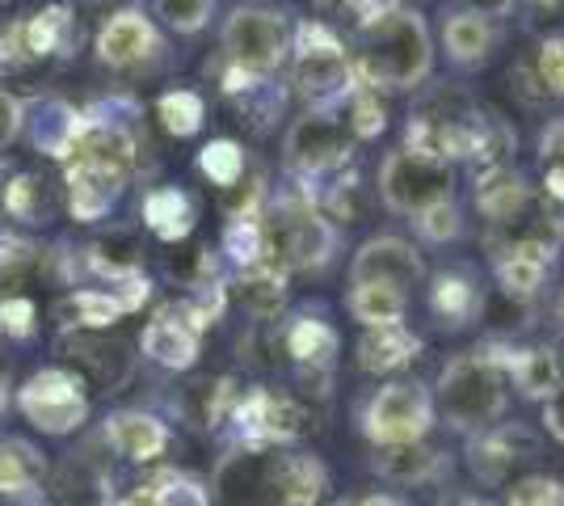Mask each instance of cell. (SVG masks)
I'll return each mask as SVG.
<instances>
[{
    "mask_svg": "<svg viewBox=\"0 0 564 506\" xmlns=\"http://www.w3.org/2000/svg\"><path fill=\"white\" fill-rule=\"evenodd\" d=\"M556 325H561V330H564V291H561V295H556Z\"/></svg>",
    "mask_w": 564,
    "mask_h": 506,
    "instance_id": "48",
    "label": "cell"
},
{
    "mask_svg": "<svg viewBox=\"0 0 564 506\" xmlns=\"http://www.w3.org/2000/svg\"><path fill=\"white\" fill-rule=\"evenodd\" d=\"M371 473L388 485H430L447 473V456L430 443H397V448H371Z\"/></svg>",
    "mask_w": 564,
    "mask_h": 506,
    "instance_id": "26",
    "label": "cell"
},
{
    "mask_svg": "<svg viewBox=\"0 0 564 506\" xmlns=\"http://www.w3.org/2000/svg\"><path fill=\"white\" fill-rule=\"evenodd\" d=\"M295 25L274 4H236L219 25V47L228 68L249 80H274L291 60Z\"/></svg>",
    "mask_w": 564,
    "mask_h": 506,
    "instance_id": "6",
    "label": "cell"
},
{
    "mask_svg": "<svg viewBox=\"0 0 564 506\" xmlns=\"http://www.w3.org/2000/svg\"><path fill=\"white\" fill-rule=\"evenodd\" d=\"M531 68L547 101H561L564 106V30L556 34H543L535 55H531Z\"/></svg>",
    "mask_w": 564,
    "mask_h": 506,
    "instance_id": "37",
    "label": "cell"
},
{
    "mask_svg": "<svg viewBox=\"0 0 564 506\" xmlns=\"http://www.w3.org/2000/svg\"><path fill=\"white\" fill-rule=\"evenodd\" d=\"M422 346L425 342L404 321L400 325H376V330H362V337L354 342V363L367 376H397L422 355Z\"/></svg>",
    "mask_w": 564,
    "mask_h": 506,
    "instance_id": "23",
    "label": "cell"
},
{
    "mask_svg": "<svg viewBox=\"0 0 564 506\" xmlns=\"http://www.w3.org/2000/svg\"><path fill=\"white\" fill-rule=\"evenodd\" d=\"M494 266V279L506 300H522L531 304L547 279H552V266H556V249H543V245H514V249H497L489 254Z\"/></svg>",
    "mask_w": 564,
    "mask_h": 506,
    "instance_id": "22",
    "label": "cell"
},
{
    "mask_svg": "<svg viewBox=\"0 0 564 506\" xmlns=\"http://www.w3.org/2000/svg\"><path fill=\"white\" fill-rule=\"evenodd\" d=\"M47 456L18 434H0V503H30L43 494Z\"/></svg>",
    "mask_w": 564,
    "mask_h": 506,
    "instance_id": "24",
    "label": "cell"
},
{
    "mask_svg": "<svg viewBox=\"0 0 564 506\" xmlns=\"http://www.w3.org/2000/svg\"><path fill=\"white\" fill-rule=\"evenodd\" d=\"M434 427H438V410L425 380H388L358 406V431L371 448L422 443Z\"/></svg>",
    "mask_w": 564,
    "mask_h": 506,
    "instance_id": "9",
    "label": "cell"
},
{
    "mask_svg": "<svg viewBox=\"0 0 564 506\" xmlns=\"http://www.w3.org/2000/svg\"><path fill=\"white\" fill-rule=\"evenodd\" d=\"M101 439H106V448H110L115 456L127 460V464H156V460L169 452V443H173L165 418H156V413H148V410L106 413Z\"/></svg>",
    "mask_w": 564,
    "mask_h": 506,
    "instance_id": "19",
    "label": "cell"
},
{
    "mask_svg": "<svg viewBox=\"0 0 564 506\" xmlns=\"http://www.w3.org/2000/svg\"><path fill=\"white\" fill-rule=\"evenodd\" d=\"M51 182H43L39 173H18L4 191V212L18 219V224H47L55 216V198L47 191Z\"/></svg>",
    "mask_w": 564,
    "mask_h": 506,
    "instance_id": "32",
    "label": "cell"
},
{
    "mask_svg": "<svg viewBox=\"0 0 564 506\" xmlns=\"http://www.w3.org/2000/svg\"><path fill=\"white\" fill-rule=\"evenodd\" d=\"M25 97L18 94H9L4 85H0V152L9 144H18L22 140V131H25Z\"/></svg>",
    "mask_w": 564,
    "mask_h": 506,
    "instance_id": "42",
    "label": "cell"
},
{
    "mask_svg": "<svg viewBox=\"0 0 564 506\" xmlns=\"http://www.w3.org/2000/svg\"><path fill=\"white\" fill-rule=\"evenodd\" d=\"M9 4H18V0H0V9H9Z\"/></svg>",
    "mask_w": 564,
    "mask_h": 506,
    "instance_id": "50",
    "label": "cell"
},
{
    "mask_svg": "<svg viewBox=\"0 0 564 506\" xmlns=\"http://www.w3.org/2000/svg\"><path fill=\"white\" fill-rule=\"evenodd\" d=\"M13 406L25 422L39 434H51V439H64V434H76L85 422H89V392H85V380L68 372V367H43L25 380L18 392H13Z\"/></svg>",
    "mask_w": 564,
    "mask_h": 506,
    "instance_id": "10",
    "label": "cell"
},
{
    "mask_svg": "<svg viewBox=\"0 0 564 506\" xmlns=\"http://www.w3.org/2000/svg\"><path fill=\"white\" fill-rule=\"evenodd\" d=\"M215 18V0H152V22L169 25L173 34L194 39Z\"/></svg>",
    "mask_w": 564,
    "mask_h": 506,
    "instance_id": "35",
    "label": "cell"
},
{
    "mask_svg": "<svg viewBox=\"0 0 564 506\" xmlns=\"http://www.w3.org/2000/svg\"><path fill=\"white\" fill-rule=\"evenodd\" d=\"M540 410H543V413H540L543 434H547V439H556V443L564 448V385L556 388V392H552L547 401H543Z\"/></svg>",
    "mask_w": 564,
    "mask_h": 506,
    "instance_id": "43",
    "label": "cell"
},
{
    "mask_svg": "<svg viewBox=\"0 0 564 506\" xmlns=\"http://www.w3.org/2000/svg\"><path fill=\"white\" fill-rule=\"evenodd\" d=\"M455 9L480 13V18H489V22H506L518 9V0H455Z\"/></svg>",
    "mask_w": 564,
    "mask_h": 506,
    "instance_id": "44",
    "label": "cell"
},
{
    "mask_svg": "<svg viewBox=\"0 0 564 506\" xmlns=\"http://www.w3.org/2000/svg\"><path fill=\"white\" fill-rule=\"evenodd\" d=\"M434 60H438L434 30L422 9H413L404 0L392 4L371 25H362L350 47L354 85L379 97L425 89V80L434 76Z\"/></svg>",
    "mask_w": 564,
    "mask_h": 506,
    "instance_id": "1",
    "label": "cell"
},
{
    "mask_svg": "<svg viewBox=\"0 0 564 506\" xmlns=\"http://www.w3.org/2000/svg\"><path fill=\"white\" fill-rule=\"evenodd\" d=\"M341 110H346V122H350V131L358 144H371V140H379V136L388 131L383 97L371 94V89H354V94L341 101Z\"/></svg>",
    "mask_w": 564,
    "mask_h": 506,
    "instance_id": "36",
    "label": "cell"
},
{
    "mask_svg": "<svg viewBox=\"0 0 564 506\" xmlns=\"http://www.w3.org/2000/svg\"><path fill=\"white\" fill-rule=\"evenodd\" d=\"M506 506H564V482L547 473H527L506 485Z\"/></svg>",
    "mask_w": 564,
    "mask_h": 506,
    "instance_id": "39",
    "label": "cell"
},
{
    "mask_svg": "<svg viewBox=\"0 0 564 506\" xmlns=\"http://www.w3.org/2000/svg\"><path fill=\"white\" fill-rule=\"evenodd\" d=\"M518 4H522L527 13H535V18H540V13H556L564 0H518Z\"/></svg>",
    "mask_w": 564,
    "mask_h": 506,
    "instance_id": "47",
    "label": "cell"
},
{
    "mask_svg": "<svg viewBox=\"0 0 564 506\" xmlns=\"http://www.w3.org/2000/svg\"><path fill=\"white\" fill-rule=\"evenodd\" d=\"M72 309L80 313V325H89V330H106V325H115L118 316H127L110 291H76Z\"/></svg>",
    "mask_w": 564,
    "mask_h": 506,
    "instance_id": "41",
    "label": "cell"
},
{
    "mask_svg": "<svg viewBox=\"0 0 564 506\" xmlns=\"http://www.w3.org/2000/svg\"><path fill=\"white\" fill-rule=\"evenodd\" d=\"M131 169H118L110 161H97L85 152H72L68 169H64V203H68L72 219L80 224H97L115 212L118 194L127 191Z\"/></svg>",
    "mask_w": 564,
    "mask_h": 506,
    "instance_id": "14",
    "label": "cell"
},
{
    "mask_svg": "<svg viewBox=\"0 0 564 506\" xmlns=\"http://www.w3.org/2000/svg\"><path fill=\"white\" fill-rule=\"evenodd\" d=\"M291 85L304 106H341L358 89L346 39L325 22L295 25L291 39Z\"/></svg>",
    "mask_w": 564,
    "mask_h": 506,
    "instance_id": "7",
    "label": "cell"
},
{
    "mask_svg": "<svg viewBox=\"0 0 564 506\" xmlns=\"http://www.w3.org/2000/svg\"><path fill=\"white\" fill-rule=\"evenodd\" d=\"M25 127H30V140L43 157L68 161V152L80 140L85 115L68 101H59V97H39L34 106H25Z\"/></svg>",
    "mask_w": 564,
    "mask_h": 506,
    "instance_id": "25",
    "label": "cell"
},
{
    "mask_svg": "<svg viewBox=\"0 0 564 506\" xmlns=\"http://www.w3.org/2000/svg\"><path fill=\"white\" fill-rule=\"evenodd\" d=\"M425 254L417 241L397 237V233H376L350 254V283H388V288L413 295L425 288Z\"/></svg>",
    "mask_w": 564,
    "mask_h": 506,
    "instance_id": "12",
    "label": "cell"
},
{
    "mask_svg": "<svg viewBox=\"0 0 564 506\" xmlns=\"http://www.w3.org/2000/svg\"><path fill=\"white\" fill-rule=\"evenodd\" d=\"M143 224H148L156 237L177 241V237H186L189 224H194V203L186 198V191L161 186V191H152L143 198Z\"/></svg>",
    "mask_w": 564,
    "mask_h": 506,
    "instance_id": "31",
    "label": "cell"
},
{
    "mask_svg": "<svg viewBox=\"0 0 564 506\" xmlns=\"http://www.w3.org/2000/svg\"><path fill=\"white\" fill-rule=\"evenodd\" d=\"M325 494V460L300 448H236L215 473L219 506H321Z\"/></svg>",
    "mask_w": 564,
    "mask_h": 506,
    "instance_id": "2",
    "label": "cell"
},
{
    "mask_svg": "<svg viewBox=\"0 0 564 506\" xmlns=\"http://www.w3.org/2000/svg\"><path fill=\"white\" fill-rule=\"evenodd\" d=\"M118 506H212V489L203 482H194L189 473H173L161 469L148 482L131 485L127 498Z\"/></svg>",
    "mask_w": 564,
    "mask_h": 506,
    "instance_id": "28",
    "label": "cell"
},
{
    "mask_svg": "<svg viewBox=\"0 0 564 506\" xmlns=\"http://www.w3.org/2000/svg\"><path fill=\"white\" fill-rule=\"evenodd\" d=\"M443 47L451 68L459 73H480L489 60L501 47V22H489L480 13H468V9H443V22H438V43Z\"/></svg>",
    "mask_w": 564,
    "mask_h": 506,
    "instance_id": "17",
    "label": "cell"
},
{
    "mask_svg": "<svg viewBox=\"0 0 564 506\" xmlns=\"http://www.w3.org/2000/svg\"><path fill=\"white\" fill-rule=\"evenodd\" d=\"M94 51L97 64H106L110 73H131L161 55V30L143 9H118L101 22Z\"/></svg>",
    "mask_w": 564,
    "mask_h": 506,
    "instance_id": "15",
    "label": "cell"
},
{
    "mask_svg": "<svg viewBox=\"0 0 564 506\" xmlns=\"http://www.w3.org/2000/svg\"><path fill=\"white\" fill-rule=\"evenodd\" d=\"M228 422L236 427V443L240 448H291L307 427V410L265 385H253L240 392L228 410Z\"/></svg>",
    "mask_w": 564,
    "mask_h": 506,
    "instance_id": "11",
    "label": "cell"
},
{
    "mask_svg": "<svg viewBox=\"0 0 564 506\" xmlns=\"http://www.w3.org/2000/svg\"><path fill=\"white\" fill-rule=\"evenodd\" d=\"M409 224H413V237H417V245H434V249L455 245L464 233H468V216H464V203H459V198L434 203V207L417 212Z\"/></svg>",
    "mask_w": 564,
    "mask_h": 506,
    "instance_id": "34",
    "label": "cell"
},
{
    "mask_svg": "<svg viewBox=\"0 0 564 506\" xmlns=\"http://www.w3.org/2000/svg\"><path fill=\"white\" fill-rule=\"evenodd\" d=\"M438 506H489L480 494H471V489H447L443 498H438Z\"/></svg>",
    "mask_w": 564,
    "mask_h": 506,
    "instance_id": "46",
    "label": "cell"
},
{
    "mask_svg": "<svg viewBox=\"0 0 564 506\" xmlns=\"http://www.w3.org/2000/svg\"><path fill=\"white\" fill-rule=\"evenodd\" d=\"M198 169L212 177L215 186L236 191L240 177H245V152H240L236 140H212V144L203 148V157H198Z\"/></svg>",
    "mask_w": 564,
    "mask_h": 506,
    "instance_id": "38",
    "label": "cell"
},
{
    "mask_svg": "<svg viewBox=\"0 0 564 506\" xmlns=\"http://www.w3.org/2000/svg\"><path fill=\"white\" fill-rule=\"evenodd\" d=\"M350 506H413L404 494H397V489H376V494H362V498H354Z\"/></svg>",
    "mask_w": 564,
    "mask_h": 506,
    "instance_id": "45",
    "label": "cell"
},
{
    "mask_svg": "<svg viewBox=\"0 0 564 506\" xmlns=\"http://www.w3.org/2000/svg\"><path fill=\"white\" fill-rule=\"evenodd\" d=\"M535 198H540V191L531 186V177L518 165L480 169V173L471 177V207L480 212V219H485L489 228L522 216Z\"/></svg>",
    "mask_w": 564,
    "mask_h": 506,
    "instance_id": "21",
    "label": "cell"
},
{
    "mask_svg": "<svg viewBox=\"0 0 564 506\" xmlns=\"http://www.w3.org/2000/svg\"><path fill=\"white\" fill-rule=\"evenodd\" d=\"M140 355L165 372H189L203 355V330L189 321L182 304L156 309L140 334Z\"/></svg>",
    "mask_w": 564,
    "mask_h": 506,
    "instance_id": "18",
    "label": "cell"
},
{
    "mask_svg": "<svg viewBox=\"0 0 564 506\" xmlns=\"http://www.w3.org/2000/svg\"><path fill=\"white\" fill-rule=\"evenodd\" d=\"M455 191H459V169L447 161H434V157H422V152H409V148L383 152V161L376 169V194L388 216L413 219L434 203L459 198Z\"/></svg>",
    "mask_w": 564,
    "mask_h": 506,
    "instance_id": "8",
    "label": "cell"
},
{
    "mask_svg": "<svg viewBox=\"0 0 564 506\" xmlns=\"http://www.w3.org/2000/svg\"><path fill=\"white\" fill-rule=\"evenodd\" d=\"M464 456H468V473L480 485H506L518 464L540 456V434L527 422H506L501 418L494 427L468 434Z\"/></svg>",
    "mask_w": 564,
    "mask_h": 506,
    "instance_id": "13",
    "label": "cell"
},
{
    "mask_svg": "<svg viewBox=\"0 0 564 506\" xmlns=\"http://www.w3.org/2000/svg\"><path fill=\"white\" fill-rule=\"evenodd\" d=\"M286 279L291 274H282L279 266L270 262L240 270V300H245V309L253 316H274L282 309V300H286Z\"/></svg>",
    "mask_w": 564,
    "mask_h": 506,
    "instance_id": "33",
    "label": "cell"
},
{
    "mask_svg": "<svg viewBox=\"0 0 564 506\" xmlns=\"http://www.w3.org/2000/svg\"><path fill=\"white\" fill-rule=\"evenodd\" d=\"M413 295L388 288V283H350L346 291V313L362 325V330H376V325H400L409 316Z\"/></svg>",
    "mask_w": 564,
    "mask_h": 506,
    "instance_id": "29",
    "label": "cell"
},
{
    "mask_svg": "<svg viewBox=\"0 0 564 506\" xmlns=\"http://www.w3.org/2000/svg\"><path fill=\"white\" fill-rule=\"evenodd\" d=\"M438 422L455 434H476L494 427L510 410V376H506V342H480L443 363L434 380Z\"/></svg>",
    "mask_w": 564,
    "mask_h": 506,
    "instance_id": "3",
    "label": "cell"
},
{
    "mask_svg": "<svg viewBox=\"0 0 564 506\" xmlns=\"http://www.w3.org/2000/svg\"><path fill=\"white\" fill-rule=\"evenodd\" d=\"M261 233H265V262L279 266L282 274L295 270H325L337 262L346 228L329 219L316 198L304 191L279 194L270 212H261Z\"/></svg>",
    "mask_w": 564,
    "mask_h": 506,
    "instance_id": "4",
    "label": "cell"
},
{
    "mask_svg": "<svg viewBox=\"0 0 564 506\" xmlns=\"http://www.w3.org/2000/svg\"><path fill=\"white\" fill-rule=\"evenodd\" d=\"M316 4H321V9H329V4H337V0H316Z\"/></svg>",
    "mask_w": 564,
    "mask_h": 506,
    "instance_id": "49",
    "label": "cell"
},
{
    "mask_svg": "<svg viewBox=\"0 0 564 506\" xmlns=\"http://www.w3.org/2000/svg\"><path fill=\"white\" fill-rule=\"evenodd\" d=\"M425 304L443 330H464L471 321H480L485 316V283H480L476 266L451 262L425 274Z\"/></svg>",
    "mask_w": 564,
    "mask_h": 506,
    "instance_id": "16",
    "label": "cell"
},
{
    "mask_svg": "<svg viewBox=\"0 0 564 506\" xmlns=\"http://www.w3.org/2000/svg\"><path fill=\"white\" fill-rule=\"evenodd\" d=\"M535 161H540V198L564 212V115L547 119L535 136Z\"/></svg>",
    "mask_w": 564,
    "mask_h": 506,
    "instance_id": "30",
    "label": "cell"
},
{
    "mask_svg": "<svg viewBox=\"0 0 564 506\" xmlns=\"http://www.w3.org/2000/svg\"><path fill=\"white\" fill-rule=\"evenodd\" d=\"M354 148L358 140L341 106H304L282 136V169L291 182H300V191L312 194V186H325L337 173H346Z\"/></svg>",
    "mask_w": 564,
    "mask_h": 506,
    "instance_id": "5",
    "label": "cell"
},
{
    "mask_svg": "<svg viewBox=\"0 0 564 506\" xmlns=\"http://www.w3.org/2000/svg\"><path fill=\"white\" fill-rule=\"evenodd\" d=\"M506 376H510V392L543 406L564 385L561 346L556 342H522V346L506 342Z\"/></svg>",
    "mask_w": 564,
    "mask_h": 506,
    "instance_id": "20",
    "label": "cell"
},
{
    "mask_svg": "<svg viewBox=\"0 0 564 506\" xmlns=\"http://www.w3.org/2000/svg\"><path fill=\"white\" fill-rule=\"evenodd\" d=\"M282 351L291 355V363H300L304 372H329L333 363H337V351H341V334L325 316L300 313L291 316L286 330H282Z\"/></svg>",
    "mask_w": 564,
    "mask_h": 506,
    "instance_id": "27",
    "label": "cell"
},
{
    "mask_svg": "<svg viewBox=\"0 0 564 506\" xmlns=\"http://www.w3.org/2000/svg\"><path fill=\"white\" fill-rule=\"evenodd\" d=\"M161 115H165V127L177 131V136H194L203 127V97L189 94V89H177V94L161 97Z\"/></svg>",
    "mask_w": 564,
    "mask_h": 506,
    "instance_id": "40",
    "label": "cell"
}]
</instances>
